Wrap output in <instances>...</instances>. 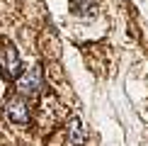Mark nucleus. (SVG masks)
<instances>
[{
    "instance_id": "obj_1",
    "label": "nucleus",
    "mask_w": 148,
    "mask_h": 146,
    "mask_svg": "<svg viewBox=\"0 0 148 146\" xmlns=\"http://www.w3.org/2000/svg\"><path fill=\"white\" fill-rule=\"evenodd\" d=\"M0 46H3L0 49V63H3V68H5V76L8 78H20L24 73V66H22L20 54H17V46L12 44L10 39H3Z\"/></svg>"
},
{
    "instance_id": "obj_2",
    "label": "nucleus",
    "mask_w": 148,
    "mask_h": 146,
    "mask_svg": "<svg viewBox=\"0 0 148 146\" xmlns=\"http://www.w3.org/2000/svg\"><path fill=\"white\" fill-rule=\"evenodd\" d=\"M44 88V78H41V66H32L17 78V90L22 95H29V97H36Z\"/></svg>"
},
{
    "instance_id": "obj_3",
    "label": "nucleus",
    "mask_w": 148,
    "mask_h": 146,
    "mask_svg": "<svg viewBox=\"0 0 148 146\" xmlns=\"http://www.w3.org/2000/svg\"><path fill=\"white\" fill-rule=\"evenodd\" d=\"M5 114L12 124H29V107L22 97H12L5 107Z\"/></svg>"
},
{
    "instance_id": "obj_4",
    "label": "nucleus",
    "mask_w": 148,
    "mask_h": 146,
    "mask_svg": "<svg viewBox=\"0 0 148 146\" xmlns=\"http://www.w3.org/2000/svg\"><path fill=\"white\" fill-rule=\"evenodd\" d=\"M71 12L75 17H95L97 12V3L95 0H71Z\"/></svg>"
},
{
    "instance_id": "obj_5",
    "label": "nucleus",
    "mask_w": 148,
    "mask_h": 146,
    "mask_svg": "<svg viewBox=\"0 0 148 146\" xmlns=\"http://www.w3.org/2000/svg\"><path fill=\"white\" fill-rule=\"evenodd\" d=\"M68 136H71L73 146H83L85 144V129H83V124H80L78 117H73L68 122Z\"/></svg>"
}]
</instances>
